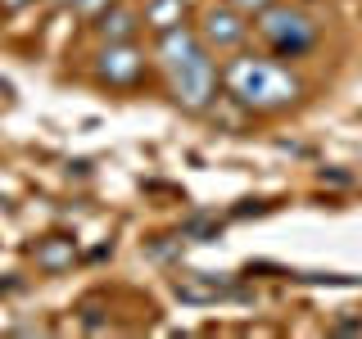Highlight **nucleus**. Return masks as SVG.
Here are the masks:
<instances>
[{
    "label": "nucleus",
    "instance_id": "nucleus-1",
    "mask_svg": "<svg viewBox=\"0 0 362 339\" xmlns=\"http://www.w3.org/2000/svg\"><path fill=\"white\" fill-rule=\"evenodd\" d=\"M222 86L235 105L254 109V113H281L303 95V82L290 73L286 64L263 59V54H235L222 68Z\"/></svg>",
    "mask_w": 362,
    "mask_h": 339
},
{
    "label": "nucleus",
    "instance_id": "nucleus-2",
    "mask_svg": "<svg viewBox=\"0 0 362 339\" xmlns=\"http://www.w3.org/2000/svg\"><path fill=\"white\" fill-rule=\"evenodd\" d=\"M254 23H258V37H263L281 59H299V54H308L317 45V23L294 5H276V0H272L267 9L254 14Z\"/></svg>",
    "mask_w": 362,
    "mask_h": 339
},
{
    "label": "nucleus",
    "instance_id": "nucleus-3",
    "mask_svg": "<svg viewBox=\"0 0 362 339\" xmlns=\"http://www.w3.org/2000/svg\"><path fill=\"white\" fill-rule=\"evenodd\" d=\"M168 90H173V105L186 113H204L218 95V68H213V50H204L199 59L181 64L168 73Z\"/></svg>",
    "mask_w": 362,
    "mask_h": 339
},
{
    "label": "nucleus",
    "instance_id": "nucleus-4",
    "mask_svg": "<svg viewBox=\"0 0 362 339\" xmlns=\"http://www.w3.org/2000/svg\"><path fill=\"white\" fill-rule=\"evenodd\" d=\"M145 73V54L136 50V41H105V50L95 54V77L105 86H136Z\"/></svg>",
    "mask_w": 362,
    "mask_h": 339
},
{
    "label": "nucleus",
    "instance_id": "nucleus-5",
    "mask_svg": "<svg viewBox=\"0 0 362 339\" xmlns=\"http://www.w3.org/2000/svg\"><path fill=\"white\" fill-rule=\"evenodd\" d=\"M245 18L249 14H240L235 5H213L209 14H204V23H199L204 45H209V50H235V45H245V37H249Z\"/></svg>",
    "mask_w": 362,
    "mask_h": 339
},
{
    "label": "nucleus",
    "instance_id": "nucleus-6",
    "mask_svg": "<svg viewBox=\"0 0 362 339\" xmlns=\"http://www.w3.org/2000/svg\"><path fill=\"white\" fill-rule=\"evenodd\" d=\"M204 50H209V45H204L199 28H190V23H181V28H173V32H158V41H154V59L163 64V73H173V68L190 64V59H199Z\"/></svg>",
    "mask_w": 362,
    "mask_h": 339
},
{
    "label": "nucleus",
    "instance_id": "nucleus-7",
    "mask_svg": "<svg viewBox=\"0 0 362 339\" xmlns=\"http://www.w3.org/2000/svg\"><path fill=\"white\" fill-rule=\"evenodd\" d=\"M136 28H141V14L127 9V5H118V0H109V5L95 14V32L105 41H132Z\"/></svg>",
    "mask_w": 362,
    "mask_h": 339
},
{
    "label": "nucleus",
    "instance_id": "nucleus-8",
    "mask_svg": "<svg viewBox=\"0 0 362 339\" xmlns=\"http://www.w3.org/2000/svg\"><path fill=\"white\" fill-rule=\"evenodd\" d=\"M186 18H190V0H145V14H141V23L154 32V37L181 28Z\"/></svg>",
    "mask_w": 362,
    "mask_h": 339
},
{
    "label": "nucleus",
    "instance_id": "nucleus-9",
    "mask_svg": "<svg viewBox=\"0 0 362 339\" xmlns=\"http://www.w3.org/2000/svg\"><path fill=\"white\" fill-rule=\"evenodd\" d=\"M32 258H37V267L41 271H64V267H73V258H77V244L68 240V235H45V240H37V249H32Z\"/></svg>",
    "mask_w": 362,
    "mask_h": 339
},
{
    "label": "nucleus",
    "instance_id": "nucleus-10",
    "mask_svg": "<svg viewBox=\"0 0 362 339\" xmlns=\"http://www.w3.org/2000/svg\"><path fill=\"white\" fill-rule=\"evenodd\" d=\"M226 5H235L240 14H258V9H267L272 0H226Z\"/></svg>",
    "mask_w": 362,
    "mask_h": 339
},
{
    "label": "nucleus",
    "instance_id": "nucleus-11",
    "mask_svg": "<svg viewBox=\"0 0 362 339\" xmlns=\"http://www.w3.org/2000/svg\"><path fill=\"white\" fill-rule=\"evenodd\" d=\"M105 5H109V0H77V9H82V14H100Z\"/></svg>",
    "mask_w": 362,
    "mask_h": 339
},
{
    "label": "nucleus",
    "instance_id": "nucleus-12",
    "mask_svg": "<svg viewBox=\"0 0 362 339\" xmlns=\"http://www.w3.org/2000/svg\"><path fill=\"white\" fill-rule=\"evenodd\" d=\"M28 5V0H0V9H9V14H14V9H23Z\"/></svg>",
    "mask_w": 362,
    "mask_h": 339
},
{
    "label": "nucleus",
    "instance_id": "nucleus-13",
    "mask_svg": "<svg viewBox=\"0 0 362 339\" xmlns=\"http://www.w3.org/2000/svg\"><path fill=\"white\" fill-rule=\"evenodd\" d=\"M50 5H77V0H50Z\"/></svg>",
    "mask_w": 362,
    "mask_h": 339
}]
</instances>
